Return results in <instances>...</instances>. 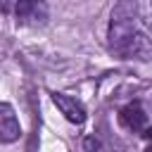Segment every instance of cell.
<instances>
[{
    "instance_id": "1",
    "label": "cell",
    "mask_w": 152,
    "mask_h": 152,
    "mask_svg": "<svg viewBox=\"0 0 152 152\" xmlns=\"http://www.w3.org/2000/svg\"><path fill=\"white\" fill-rule=\"evenodd\" d=\"M109 50L124 59H152V45L140 31L133 0H119L109 21Z\"/></svg>"
},
{
    "instance_id": "2",
    "label": "cell",
    "mask_w": 152,
    "mask_h": 152,
    "mask_svg": "<svg viewBox=\"0 0 152 152\" xmlns=\"http://www.w3.org/2000/svg\"><path fill=\"white\" fill-rule=\"evenodd\" d=\"M14 14H17V21L24 26H40L48 21V2L45 0H17Z\"/></svg>"
},
{
    "instance_id": "3",
    "label": "cell",
    "mask_w": 152,
    "mask_h": 152,
    "mask_svg": "<svg viewBox=\"0 0 152 152\" xmlns=\"http://www.w3.org/2000/svg\"><path fill=\"white\" fill-rule=\"evenodd\" d=\"M52 102L57 104V109H59V112H62L71 124L81 126V124L86 121V107H83L76 97L64 95V93H52Z\"/></svg>"
},
{
    "instance_id": "4",
    "label": "cell",
    "mask_w": 152,
    "mask_h": 152,
    "mask_svg": "<svg viewBox=\"0 0 152 152\" xmlns=\"http://www.w3.org/2000/svg\"><path fill=\"white\" fill-rule=\"evenodd\" d=\"M19 135H21V126H19L14 109L7 102H0V140L14 142V140H19Z\"/></svg>"
},
{
    "instance_id": "5",
    "label": "cell",
    "mask_w": 152,
    "mask_h": 152,
    "mask_svg": "<svg viewBox=\"0 0 152 152\" xmlns=\"http://www.w3.org/2000/svg\"><path fill=\"white\" fill-rule=\"evenodd\" d=\"M121 124L126 126V128H131V131H135V133H150V121H147V114H145V109L138 104V102H133V104H126L124 109H121Z\"/></svg>"
},
{
    "instance_id": "6",
    "label": "cell",
    "mask_w": 152,
    "mask_h": 152,
    "mask_svg": "<svg viewBox=\"0 0 152 152\" xmlns=\"http://www.w3.org/2000/svg\"><path fill=\"white\" fill-rule=\"evenodd\" d=\"M147 152H152V147H150V150H147Z\"/></svg>"
}]
</instances>
